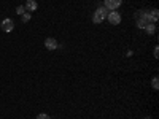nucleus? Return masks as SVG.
<instances>
[{
    "mask_svg": "<svg viewBox=\"0 0 159 119\" xmlns=\"http://www.w3.org/2000/svg\"><path fill=\"white\" fill-rule=\"evenodd\" d=\"M45 48H48L49 51H54V49L59 48V45H58V41H56L54 38H46L45 40Z\"/></svg>",
    "mask_w": 159,
    "mask_h": 119,
    "instance_id": "6",
    "label": "nucleus"
},
{
    "mask_svg": "<svg viewBox=\"0 0 159 119\" xmlns=\"http://www.w3.org/2000/svg\"><path fill=\"white\" fill-rule=\"evenodd\" d=\"M21 19H22V23H29V21H30V13H29V11L22 13V14H21Z\"/></svg>",
    "mask_w": 159,
    "mask_h": 119,
    "instance_id": "10",
    "label": "nucleus"
},
{
    "mask_svg": "<svg viewBox=\"0 0 159 119\" xmlns=\"http://www.w3.org/2000/svg\"><path fill=\"white\" fill-rule=\"evenodd\" d=\"M107 19H108V23H110V24L118 26V24L121 23V14H119L118 11H110V13L107 14Z\"/></svg>",
    "mask_w": 159,
    "mask_h": 119,
    "instance_id": "3",
    "label": "nucleus"
},
{
    "mask_svg": "<svg viewBox=\"0 0 159 119\" xmlns=\"http://www.w3.org/2000/svg\"><path fill=\"white\" fill-rule=\"evenodd\" d=\"M145 30H146V34H148V35H153L154 32H156V26L151 23V24H148V26L145 27Z\"/></svg>",
    "mask_w": 159,
    "mask_h": 119,
    "instance_id": "8",
    "label": "nucleus"
},
{
    "mask_svg": "<svg viewBox=\"0 0 159 119\" xmlns=\"http://www.w3.org/2000/svg\"><path fill=\"white\" fill-rule=\"evenodd\" d=\"M22 13H26V6H22V5H19L18 8H16V14H22Z\"/></svg>",
    "mask_w": 159,
    "mask_h": 119,
    "instance_id": "12",
    "label": "nucleus"
},
{
    "mask_svg": "<svg viewBox=\"0 0 159 119\" xmlns=\"http://www.w3.org/2000/svg\"><path fill=\"white\" fill-rule=\"evenodd\" d=\"M37 8H38V3L35 2V0H27V2H26V10L29 13H33Z\"/></svg>",
    "mask_w": 159,
    "mask_h": 119,
    "instance_id": "7",
    "label": "nucleus"
},
{
    "mask_svg": "<svg viewBox=\"0 0 159 119\" xmlns=\"http://www.w3.org/2000/svg\"><path fill=\"white\" fill-rule=\"evenodd\" d=\"M151 86H153V89H154V91L159 89V80H157V76H154V78L151 80Z\"/></svg>",
    "mask_w": 159,
    "mask_h": 119,
    "instance_id": "11",
    "label": "nucleus"
},
{
    "mask_svg": "<svg viewBox=\"0 0 159 119\" xmlns=\"http://www.w3.org/2000/svg\"><path fill=\"white\" fill-rule=\"evenodd\" d=\"M150 18H151V21H153V23H157V18H159L157 10H153V11H151V14H150Z\"/></svg>",
    "mask_w": 159,
    "mask_h": 119,
    "instance_id": "9",
    "label": "nucleus"
},
{
    "mask_svg": "<svg viewBox=\"0 0 159 119\" xmlns=\"http://www.w3.org/2000/svg\"><path fill=\"white\" fill-rule=\"evenodd\" d=\"M154 57H156V59L159 57V48H157V46L154 48Z\"/></svg>",
    "mask_w": 159,
    "mask_h": 119,
    "instance_id": "14",
    "label": "nucleus"
},
{
    "mask_svg": "<svg viewBox=\"0 0 159 119\" xmlns=\"http://www.w3.org/2000/svg\"><path fill=\"white\" fill-rule=\"evenodd\" d=\"M0 27H2V30L3 32H10L15 29V23H13V19H10V18H6V19H3L2 21V24H0Z\"/></svg>",
    "mask_w": 159,
    "mask_h": 119,
    "instance_id": "4",
    "label": "nucleus"
},
{
    "mask_svg": "<svg viewBox=\"0 0 159 119\" xmlns=\"http://www.w3.org/2000/svg\"><path fill=\"white\" fill-rule=\"evenodd\" d=\"M146 119H151V117H146Z\"/></svg>",
    "mask_w": 159,
    "mask_h": 119,
    "instance_id": "15",
    "label": "nucleus"
},
{
    "mask_svg": "<svg viewBox=\"0 0 159 119\" xmlns=\"http://www.w3.org/2000/svg\"><path fill=\"white\" fill-rule=\"evenodd\" d=\"M153 21H151V18H150V13L148 11H143L142 14H140V18H139V21H137V27L139 29H145L148 24H151ZM154 24V23H153Z\"/></svg>",
    "mask_w": 159,
    "mask_h": 119,
    "instance_id": "2",
    "label": "nucleus"
},
{
    "mask_svg": "<svg viewBox=\"0 0 159 119\" xmlns=\"http://www.w3.org/2000/svg\"><path fill=\"white\" fill-rule=\"evenodd\" d=\"M122 3V0H105V8L107 10H111V11H115L116 8H119Z\"/></svg>",
    "mask_w": 159,
    "mask_h": 119,
    "instance_id": "5",
    "label": "nucleus"
},
{
    "mask_svg": "<svg viewBox=\"0 0 159 119\" xmlns=\"http://www.w3.org/2000/svg\"><path fill=\"white\" fill-rule=\"evenodd\" d=\"M37 119H51L48 114H45V113H40L38 116H37Z\"/></svg>",
    "mask_w": 159,
    "mask_h": 119,
    "instance_id": "13",
    "label": "nucleus"
},
{
    "mask_svg": "<svg viewBox=\"0 0 159 119\" xmlns=\"http://www.w3.org/2000/svg\"><path fill=\"white\" fill-rule=\"evenodd\" d=\"M107 14H108V10H107L105 6H99V8L96 10L94 16H92V23H94V24H100L104 19H107Z\"/></svg>",
    "mask_w": 159,
    "mask_h": 119,
    "instance_id": "1",
    "label": "nucleus"
}]
</instances>
